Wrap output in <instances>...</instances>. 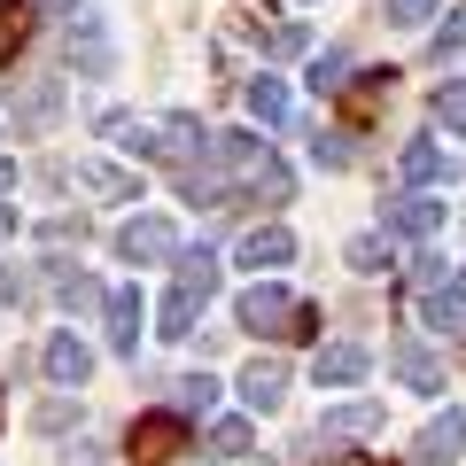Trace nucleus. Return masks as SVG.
Wrapping results in <instances>:
<instances>
[{"label":"nucleus","mask_w":466,"mask_h":466,"mask_svg":"<svg viewBox=\"0 0 466 466\" xmlns=\"http://www.w3.org/2000/svg\"><path fill=\"white\" fill-rule=\"evenodd\" d=\"M101 133H116L140 164H179V171L195 156H210V140H218V133H202L195 116H101Z\"/></svg>","instance_id":"nucleus-1"},{"label":"nucleus","mask_w":466,"mask_h":466,"mask_svg":"<svg viewBox=\"0 0 466 466\" xmlns=\"http://www.w3.org/2000/svg\"><path fill=\"white\" fill-rule=\"evenodd\" d=\"M233 319H241L249 334H280V342H311V334H319V311H311L303 296H288L280 280H257V288H241Z\"/></svg>","instance_id":"nucleus-2"},{"label":"nucleus","mask_w":466,"mask_h":466,"mask_svg":"<svg viewBox=\"0 0 466 466\" xmlns=\"http://www.w3.org/2000/svg\"><path fill=\"white\" fill-rule=\"evenodd\" d=\"M210 164H218V171H233L249 195L288 202V164H280V156H272L257 133H218V140H210Z\"/></svg>","instance_id":"nucleus-3"},{"label":"nucleus","mask_w":466,"mask_h":466,"mask_svg":"<svg viewBox=\"0 0 466 466\" xmlns=\"http://www.w3.org/2000/svg\"><path fill=\"white\" fill-rule=\"evenodd\" d=\"M179 451H187V420L179 412L133 420V466H179Z\"/></svg>","instance_id":"nucleus-4"},{"label":"nucleus","mask_w":466,"mask_h":466,"mask_svg":"<svg viewBox=\"0 0 466 466\" xmlns=\"http://www.w3.org/2000/svg\"><path fill=\"white\" fill-rule=\"evenodd\" d=\"M116 257H125V265H164V257H179L171 218H125V226H116Z\"/></svg>","instance_id":"nucleus-5"},{"label":"nucleus","mask_w":466,"mask_h":466,"mask_svg":"<svg viewBox=\"0 0 466 466\" xmlns=\"http://www.w3.org/2000/svg\"><path fill=\"white\" fill-rule=\"evenodd\" d=\"M109 350L116 358H140V327H148V311H140V288H109Z\"/></svg>","instance_id":"nucleus-6"},{"label":"nucleus","mask_w":466,"mask_h":466,"mask_svg":"<svg viewBox=\"0 0 466 466\" xmlns=\"http://www.w3.org/2000/svg\"><path fill=\"white\" fill-rule=\"evenodd\" d=\"M366 373H373V358H366L358 342H327V350L311 358V381H319V389H358Z\"/></svg>","instance_id":"nucleus-7"},{"label":"nucleus","mask_w":466,"mask_h":466,"mask_svg":"<svg viewBox=\"0 0 466 466\" xmlns=\"http://www.w3.org/2000/svg\"><path fill=\"white\" fill-rule=\"evenodd\" d=\"M241 404H249V412H280V404H288V366H280V358L241 366Z\"/></svg>","instance_id":"nucleus-8"},{"label":"nucleus","mask_w":466,"mask_h":466,"mask_svg":"<svg viewBox=\"0 0 466 466\" xmlns=\"http://www.w3.org/2000/svg\"><path fill=\"white\" fill-rule=\"evenodd\" d=\"M55 116H63V78H24L16 86V125L39 133V125H55Z\"/></svg>","instance_id":"nucleus-9"},{"label":"nucleus","mask_w":466,"mask_h":466,"mask_svg":"<svg viewBox=\"0 0 466 466\" xmlns=\"http://www.w3.org/2000/svg\"><path fill=\"white\" fill-rule=\"evenodd\" d=\"M86 373H94V350H86L78 334H55L47 342V381L55 389H86Z\"/></svg>","instance_id":"nucleus-10"},{"label":"nucleus","mask_w":466,"mask_h":466,"mask_svg":"<svg viewBox=\"0 0 466 466\" xmlns=\"http://www.w3.org/2000/svg\"><path fill=\"white\" fill-rule=\"evenodd\" d=\"M397 171H404L412 187H435V179H451V171H459V156H451L443 140H412V148L397 156Z\"/></svg>","instance_id":"nucleus-11"},{"label":"nucleus","mask_w":466,"mask_h":466,"mask_svg":"<svg viewBox=\"0 0 466 466\" xmlns=\"http://www.w3.org/2000/svg\"><path fill=\"white\" fill-rule=\"evenodd\" d=\"M78 187H86V195H101V202H140V179L125 164H101V156H86V164H78Z\"/></svg>","instance_id":"nucleus-12"},{"label":"nucleus","mask_w":466,"mask_h":466,"mask_svg":"<svg viewBox=\"0 0 466 466\" xmlns=\"http://www.w3.org/2000/svg\"><path fill=\"white\" fill-rule=\"evenodd\" d=\"M319 435H327V443H358V435H381V404H334L327 420H319Z\"/></svg>","instance_id":"nucleus-13"},{"label":"nucleus","mask_w":466,"mask_h":466,"mask_svg":"<svg viewBox=\"0 0 466 466\" xmlns=\"http://www.w3.org/2000/svg\"><path fill=\"white\" fill-rule=\"evenodd\" d=\"M389 373H397L404 389H420V397H435V389H443V366H435L420 342H397V350H389Z\"/></svg>","instance_id":"nucleus-14"},{"label":"nucleus","mask_w":466,"mask_h":466,"mask_svg":"<svg viewBox=\"0 0 466 466\" xmlns=\"http://www.w3.org/2000/svg\"><path fill=\"white\" fill-rule=\"evenodd\" d=\"M459 451H466V420L459 412H435L428 428H420V459H428V466H451Z\"/></svg>","instance_id":"nucleus-15"},{"label":"nucleus","mask_w":466,"mask_h":466,"mask_svg":"<svg viewBox=\"0 0 466 466\" xmlns=\"http://www.w3.org/2000/svg\"><path fill=\"white\" fill-rule=\"evenodd\" d=\"M435 226H443V202H428V195H404V202H389V233H404V241H428Z\"/></svg>","instance_id":"nucleus-16"},{"label":"nucleus","mask_w":466,"mask_h":466,"mask_svg":"<svg viewBox=\"0 0 466 466\" xmlns=\"http://www.w3.org/2000/svg\"><path fill=\"white\" fill-rule=\"evenodd\" d=\"M288 257H296V233H288V226H257L249 241H241V265H257V272L288 265Z\"/></svg>","instance_id":"nucleus-17"},{"label":"nucleus","mask_w":466,"mask_h":466,"mask_svg":"<svg viewBox=\"0 0 466 466\" xmlns=\"http://www.w3.org/2000/svg\"><path fill=\"white\" fill-rule=\"evenodd\" d=\"M195 311H202V296H195V288H179V280H171L164 311H156V334H164V342H187V334H195Z\"/></svg>","instance_id":"nucleus-18"},{"label":"nucleus","mask_w":466,"mask_h":466,"mask_svg":"<svg viewBox=\"0 0 466 466\" xmlns=\"http://www.w3.org/2000/svg\"><path fill=\"white\" fill-rule=\"evenodd\" d=\"M241 101H249V116H257V125H280V116H288V86L272 78V70L241 86Z\"/></svg>","instance_id":"nucleus-19"},{"label":"nucleus","mask_w":466,"mask_h":466,"mask_svg":"<svg viewBox=\"0 0 466 466\" xmlns=\"http://www.w3.org/2000/svg\"><path fill=\"white\" fill-rule=\"evenodd\" d=\"M459 319H466V265L428 296V327H459Z\"/></svg>","instance_id":"nucleus-20"},{"label":"nucleus","mask_w":466,"mask_h":466,"mask_svg":"<svg viewBox=\"0 0 466 466\" xmlns=\"http://www.w3.org/2000/svg\"><path fill=\"white\" fill-rule=\"evenodd\" d=\"M70 55H78L94 78L109 70V39H101V16H78V32H70Z\"/></svg>","instance_id":"nucleus-21"},{"label":"nucleus","mask_w":466,"mask_h":466,"mask_svg":"<svg viewBox=\"0 0 466 466\" xmlns=\"http://www.w3.org/2000/svg\"><path fill=\"white\" fill-rule=\"evenodd\" d=\"M389 86H397V70H358V86H350V109L373 116V109L389 101Z\"/></svg>","instance_id":"nucleus-22"},{"label":"nucleus","mask_w":466,"mask_h":466,"mask_svg":"<svg viewBox=\"0 0 466 466\" xmlns=\"http://www.w3.org/2000/svg\"><path fill=\"white\" fill-rule=\"evenodd\" d=\"M179 288H195V296L210 303V288H218V257H210V249H187V257H179Z\"/></svg>","instance_id":"nucleus-23"},{"label":"nucleus","mask_w":466,"mask_h":466,"mask_svg":"<svg viewBox=\"0 0 466 466\" xmlns=\"http://www.w3.org/2000/svg\"><path fill=\"white\" fill-rule=\"evenodd\" d=\"M397 257H389V233H358L350 241V272H389Z\"/></svg>","instance_id":"nucleus-24"},{"label":"nucleus","mask_w":466,"mask_h":466,"mask_svg":"<svg viewBox=\"0 0 466 466\" xmlns=\"http://www.w3.org/2000/svg\"><path fill=\"white\" fill-rule=\"evenodd\" d=\"M24 16H32L24 0H0V70L16 63V47H24Z\"/></svg>","instance_id":"nucleus-25"},{"label":"nucleus","mask_w":466,"mask_h":466,"mask_svg":"<svg viewBox=\"0 0 466 466\" xmlns=\"http://www.w3.org/2000/svg\"><path fill=\"white\" fill-rule=\"evenodd\" d=\"M342 86H350V55H334V47H327V55L311 63V94L327 101V94H342Z\"/></svg>","instance_id":"nucleus-26"},{"label":"nucleus","mask_w":466,"mask_h":466,"mask_svg":"<svg viewBox=\"0 0 466 466\" xmlns=\"http://www.w3.org/2000/svg\"><path fill=\"white\" fill-rule=\"evenodd\" d=\"M311 164L319 171H342L350 164V133H327V125H319V133H311Z\"/></svg>","instance_id":"nucleus-27"},{"label":"nucleus","mask_w":466,"mask_h":466,"mask_svg":"<svg viewBox=\"0 0 466 466\" xmlns=\"http://www.w3.org/2000/svg\"><path fill=\"white\" fill-rule=\"evenodd\" d=\"M55 288H63V303H78V311H86V303H109V296H101V288L86 280L78 265H55Z\"/></svg>","instance_id":"nucleus-28"},{"label":"nucleus","mask_w":466,"mask_h":466,"mask_svg":"<svg viewBox=\"0 0 466 466\" xmlns=\"http://www.w3.org/2000/svg\"><path fill=\"white\" fill-rule=\"evenodd\" d=\"M210 451H218V459H249V420H218Z\"/></svg>","instance_id":"nucleus-29"},{"label":"nucleus","mask_w":466,"mask_h":466,"mask_svg":"<svg viewBox=\"0 0 466 466\" xmlns=\"http://www.w3.org/2000/svg\"><path fill=\"white\" fill-rule=\"evenodd\" d=\"M435 125L466 140V86H443V94H435Z\"/></svg>","instance_id":"nucleus-30"},{"label":"nucleus","mask_w":466,"mask_h":466,"mask_svg":"<svg viewBox=\"0 0 466 466\" xmlns=\"http://www.w3.org/2000/svg\"><path fill=\"white\" fill-rule=\"evenodd\" d=\"M171 389H179V412H210V404H218V381H210V373H187V381H171Z\"/></svg>","instance_id":"nucleus-31"},{"label":"nucleus","mask_w":466,"mask_h":466,"mask_svg":"<svg viewBox=\"0 0 466 466\" xmlns=\"http://www.w3.org/2000/svg\"><path fill=\"white\" fill-rule=\"evenodd\" d=\"M459 47H466V8H451V16L435 24V63H451Z\"/></svg>","instance_id":"nucleus-32"},{"label":"nucleus","mask_w":466,"mask_h":466,"mask_svg":"<svg viewBox=\"0 0 466 466\" xmlns=\"http://www.w3.org/2000/svg\"><path fill=\"white\" fill-rule=\"evenodd\" d=\"M389 8V24H428L435 16V0H381Z\"/></svg>","instance_id":"nucleus-33"},{"label":"nucleus","mask_w":466,"mask_h":466,"mask_svg":"<svg viewBox=\"0 0 466 466\" xmlns=\"http://www.w3.org/2000/svg\"><path fill=\"white\" fill-rule=\"evenodd\" d=\"M32 420H39V428H70V420H78V404H70V397H47Z\"/></svg>","instance_id":"nucleus-34"},{"label":"nucleus","mask_w":466,"mask_h":466,"mask_svg":"<svg viewBox=\"0 0 466 466\" xmlns=\"http://www.w3.org/2000/svg\"><path fill=\"white\" fill-rule=\"evenodd\" d=\"M265 47H272V55H303V47H311V32H303V24H280Z\"/></svg>","instance_id":"nucleus-35"},{"label":"nucleus","mask_w":466,"mask_h":466,"mask_svg":"<svg viewBox=\"0 0 466 466\" xmlns=\"http://www.w3.org/2000/svg\"><path fill=\"white\" fill-rule=\"evenodd\" d=\"M412 280H420V288H443L451 265H443V257H412Z\"/></svg>","instance_id":"nucleus-36"},{"label":"nucleus","mask_w":466,"mask_h":466,"mask_svg":"<svg viewBox=\"0 0 466 466\" xmlns=\"http://www.w3.org/2000/svg\"><path fill=\"white\" fill-rule=\"evenodd\" d=\"M0 296H8V303H32V272L8 265V272H0Z\"/></svg>","instance_id":"nucleus-37"},{"label":"nucleus","mask_w":466,"mask_h":466,"mask_svg":"<svg viewBox=\"0 0 466 466\" xmlns=\"http://www.w3.org/2000/svg\"><path fill=\"white\" fill-rule=\"evenodd\" d=\"M63 466H101V443H94V435H86V443H70V451H63Z\"/></svg>","instance_id":"nucleus-38"},{"label":"nucleus","mask_w":466,"mask_h":466,"mask_svg":"<svg viewBox=\"0 0 466 466\" xmlns=\"http://www.w3.org/2000/svg\"><path fill=\"white\" fill-rule=\"evenodd\" d=\"M24 8H47V16H78V0H24Z\"/></svg>","instance_id":"nucleus-39"},{"label":"nucleus","mask_w":466,"mask_h":466,"mask_svg":"<svg viewBox=\"0 0 466 466\" xmlns=\"http://www.w3.org/2000/svg\"><path fill=\"white\" fill-rule=\"evenodd\" d=\"M0 195H16V164H0Z\"/></svg>","instance_id":"nucleus-40"},{"label":"nucleus","mask_w":466,"mask_h":466,"mask_svg":"<svg viewBox=\"0 0 466 466\" xmlns=\"http://www.w3.org/2000/svg\"><path fill=\"white\" fill-rule=\"evenodd\" d=\"M334 466H389V459H366V451H358V459H334Z\"/></svg>","instance_id":"nucleus-41"}]
</instances>
